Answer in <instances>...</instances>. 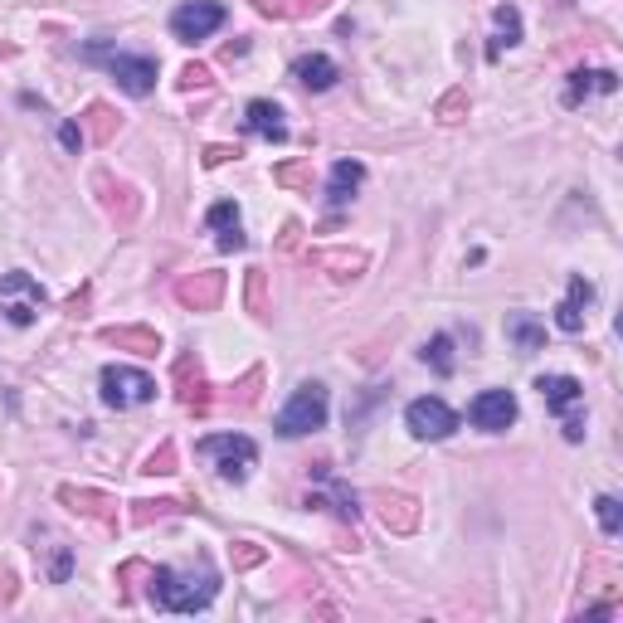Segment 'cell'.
Returning <instances> with one entry per match:
<instances>
[{
  "label": "cell",
  "instance_id": "cell-8",
  "mask_svg": "<svg viewBox=\"0 0 623 623\" xmlns=\"http://www.w3.org/2000/svg\"><path fill=\"white\" fill-rule=\"evenodd\" d=\"M404 424H409V434H414V439L439 443V439H448V434L458 429V414H453L443 400L424 395V400H414L409 409H404Z\"/></svg>",
  "mask_w": 623,
  "mask_h": 623
},
{
  "label": "cell",
  "instance_id": "cell-45",
  "mask_svg": "<svg viewBox=\"0 0 623 623\" xmlns=\"http://www.w3.org/2000/svg\"><path fill=\"white\" fill-rule=\"evenodd\" d=\"M331 0H293V20H307V15H322Z\"/></svg>",
  "mask_w": 623,
  "mask_h": 623
},
{
  "label": "cell",
  "instance_id": "cell-20",
  "mask_svg": "<svg viewBox=\"0 0 623 623\" xmlns=\"http://www.w3.org/2000/svg\"><path fill=\"white\" fill-rule=\"evenodd\" d=\"M293 78L307 93H327L331 83L341 78V69H336V59H327V54H302L293 64Z\"/></svg>",
  "mask_w": 623,
  "mask_h": 623
},
{
  "label": "cell",
  "instance_id": "cell-33",
  "mask_svg": "<svg viewBox=\"0 0 623 623\" xmlns=\"http://www.w3.org/2000/svg\"><path fill=\"white\" fill-rule=\"evenodd\" d=\"M268 560V550L258 546V541H229V565H234V575H244V570H258Z\"/></svg>",
  "mask_w": 623,
  "mask_h": 623
},
{
  "label": "cell",
  "instance_id": "cell-15",
  "mask_svg": "<svg viewBox=\"0 0 623 623\" xmlns=\"http://www.w3.org/2000/svg\"><path fill=\"white\" fill-rule=\"evenodd\" d=\"M59 507H69L74 516H88V521H103V526H117V497H112V492H98V487L64 482V487H59Z\"/></svg>",
  "mask_w": 623,
  "mask_h": 623
},
{
  "label": "cell",
  "instance_id": "cell-24",
  "mask_svg": "<svg viewBox=\"0 0 623 623\" xmlns=\"http://www.w3.org/2000/svg\"><path fill=\"white\" fill-rule=\"evenodd\" d=\"M507 336L516 341L521 356H536V351L546 346V327H541L531 312H507Z\"/></svg>",
  "mask_w": 623,
  "mask_h": 623
},
{
  "label": "cell",
  "instance_id": "cell-46",
  "mask_svg": "<svg viewBox=\"0 0 623 623\" xmlns=\"http://www.w3.org/2000/svg\"><path fill=\"white\" fill-rule=\"evenodd\" d=\"M244 54H249V39H229V44L220 49L224 64H234V59H244Z\"/></svg>",
  "mask_w": 623,
  "mask_h": 623
},
{
  "label": "cell",
  "instance_id": "cell-40",
  "mask_svg": "<svg viewBox=\"0 0 623 623\" xmlns=\"http://www.w3.org/2000/svg\"><path fill=\"white\" fill-rule=\"evenodd\" d=\"M215 244H220V254H239V249H249V239H244V229L239 224H229L215 234Z\"/></svg>",
  "mask_w": 623,
  "mask_h": 623
},
{
  "label": "cell",
  "instance_id": "cell-17",
  "mask_svg": "<svg viewBox=\"0 0 623 623\" xmlns=\"http://www.w3.org/2000/svg\"><path fill=\"white\" fill-rule=\"evenodd\" d=\"M589 307H594V283L575 273V278H570V293H565V302L555 307V327L570 331V336H575V331H585Z\"/></svg>",
  "mask_w": 623,
  "mask_h": 623
},
{
  "label": "cell",
  "instance_id": "cell-13",
  "mask_svg": "<svg viewBox=\"0 0 623 623\" xmlns=\"http://www.w3.org/2000/svg\"><path fill=\"white\" fill-rule=\"evenodd\" d=\"M224 297V273L220 268H200V273H185L176 283V302L185 312H215Z\"/></svg>",
  "mask_w": 623,
  "mask_h": 623
},
{
  "label": "cell",
  "instance_id": "cell-7",
  "mask_svg": "<svg viewBox=\"0 0 623 623\" xmlns=\"http://www.w3.org/2000/svg\"><path fill=\"white\" fill-rule=\"evenodd\" d=\"M93 190H98V205H103V215H108L117 229H132L137 215H142V190L127 181H117L108 171H98L93 176Z\"/></svg>",
  "mask_w": 623,
  "mask_h": 623
},
{
  "label": "cell",
  "instance_id": "cell-11",
  "mask_svg": "<svg viewBox=\"0 0 623 623\" xmlns=\"http://www.w3.org/2000/svg\"><path fill=\"white\" fill-rule=\"evenodd\" d=\"M0 302H10L5 312H10L15 327H30L35 312L44 307V288H39L30 273H5V278H0Z\"/></svg>",
  "mask_w": 623,
  "mask_h": 623
},
{
  "label": "cell",
  "instance_id": "cell-28",
  "mask_svg": "<svg viewBox=\"0 0 623 623\" xmlns=\"http://www.w3.org/2000/svg\"><path fill=\"white\" fill-rule=\"evenodd\" d=\"M468 88H448L439 103H434V117H439L443 127H458V122H468Z\"/></svg>",
  "mask_w": 623,
  "mask_h": 623
},
{
  "label": "cell",
  "instance_id": "cell-5",
  "mask_svg": "<svg viewBox=\"0 0 623 623\" xmlns=\"http://www.w3.org/2000/svg\"><path fill=\"white\" fill-rule=\"evenodd\" d=\"M536 390H541V400H546L550 414H560V419H565V439H570V443L585 439V419L575 414L580 400H585V385H580L575 375H541V380H536Z\"/></svg>",
  "mask_w": 623,
  "mask_h": 623
},
{
  "label": "cell",
  "instance_id": "cell-44",
  "mask_svg": "<svg viewBox=\"0 0 623 623\" xmlns=\"http://www.w3.org/2000/svg\"><path fill=\"white\" fill-rule=\"evenodd\" d=\"M88 302H93V288H78V293L64 302V317H88Z\"/></svg>",
  "mask_w": 623,
  "mask_h": 623
},
{
  "label": "cell",
  "instance_id": "cell-18",
  "mask_svg": "<svg viewBox=\"0 0 623 623\" xmlns=\"http://www.w3.org/2000/svg\"><path fill=\"white\" fill-rule=\"evenodd\" d=\"M244 127L263 137V142H288V122H283V108L278 103H268V98H254L249 108H244Z\"/></svg>",
  "mask_w": 623,
  "mask_h": 623
},
{
  "label": "cell",
  "instance_id": "cell-42",
  "mask_svg": "<svg viewBox=\"0 0 623 623\" xmlns=\"http://www.w3.org/2000/svg\"><path fill=\"white\" fill-rule=\"evenodd\" d=\"M297 244H302V224L288 220V224H283V234H278V244H273V249H278V254H293Z\"/></svg>",
  "mask_w": 623,
  "mask_h": 623
},
{
  "label": "cell",
  "instance_id": "cell-30",
  "mask_svg": "<svg viewBox=\"0 0 623 623\" xmlns=\"http://www.w3.org/2000/svg\"><path fill=\"white\" fill-rule=\"evenodd\" d=\"M244 307L254 312V317H268L273 307H268V273L263 268H249L244 273Z\"/></svg>",
  "mask_w": 623,
  "mask_h": 623
},
{
  "label": "cell",
  "instance_id": "cell-25",
  "mask_svg": "<svg viewBox=\"0 0 623 623\" xmlns=\"http://www.w3.org/2000/svg\"><path fill=\"white\" fill-rule=\"evenodd\" d=\"M361 181H366V166H361V161H336V166H331L327 200L331 205H346V200L361 190Z\"/></svg>",
  "mask_w": 623,
  "mask_h": 623
},
{
  "label": "cell",
  "instance_id": "cell-39",
  "mask_svg": "<svg viewBox=\"0 0 623 623\" xmlns=\"http://www.w3.org/2000/svg\"><path fill=\"white\" fill-rule=\"evenodd\" d=\"M234 156H244L239 147H229V142H215V147H205V156H200V166L205 171H215V166H224V161H234Z\"/></svg>",
  "mask_w": 623,
  "mask_h": 623
},
{
  "label": "cell",
  "instance_id": "cell-23",
  "mask_svg": "<svg viewBox=\"0 0 623 623\" xmlns=\"http://www.w3.org/2000/svg\"><path fill=\"white\" fill-rule=\"evenodd\" d=\"M44 541H49V546L35 541V555H44V580H49V585H64V580L74 575V550L64 546L54 531H44Z\"/></svg>",
  "mask_w": 623,
  "mask_h": 623
},
{
  "label": "cell",
  "instance_id": "cell-1",
  "mask_svg": "<svg viewBox=\"0 0 623 623\" xmlns=\"http://www.w3.org/2000/svg\"><path fill=\"white\" fill-rule=\"evenodd\" d=\"M215 594H220V575L200 560V575L195 570H151V604L161 609V614H200V609H210L215 604Z\"/></svg>",
  "mask_w": 623,
  "mask_h": 623
},
{
  "label": "cell",
  "instance_id": "cell-34",
  "mask_svg": "<svg viewBox=\"0 0 623 623\" xmlns=\"http://www.w3.org/2000/svg\"><path fill=\"white\" fill-rule=\"evenodd\" d=\"M419 356H424V366H434L439 375H453V366H458V361H453V336H434Z\"/></svg>",
  "mask_w": 623,
  "mask_h": 623
},
{
  "label": "cell",
  "instance_id": "cell-43",
  "mask_svg": "<svg viewBox=\"0 0 623 623\" xmlns=\"http://www.w3.org/2000/svg\"><path fill=\"white\" fill-rule=\"evenodd\" d=\"M20 599V585H15V570L0 560V604H15Z\"/></svg>",
  "mask_w": 623,
  "mask_h": 623
},
{
  "label": "cell",
  "instance_id": "cell-26",
  "mask_svg": "<svg viewBox=\"0 0 623 623\" xmlns=\"http://www.w3.org/2000/svg\"><path fill=\"white\" fill-rule=\"evenodd\" d=\"M176 512H190L185 502H176V497H142V502H132V526H156V521H166V516Z\"/></svg>",
  "mask_w": 623,
  "mask_h": 623
},
{
  "label": "cell",
  "instance_id": "cell-41",
  "mask_svg": "<svg viewBox=\"0 0 623 623\" xmlns=\"http://www.w3.org/2000/svg\"><path fill=\"white\" fill-rule=\"evenodd\" d=\"M254 10L263 20H293V0H254Z\"/></svg>",
  "mask_w": 623,
  "mask_h": 623
},
{
  "label": "cell",
  "instance_id": "cell-14",
  "mask_svg": "<svg viewBox=\"0 0 623 623\" xmlns=\"http://www.w3.org/2000/svg\"><path fill=\"white\" fill-rule=\"evenodd\" d=\"M468 419H473L482 434H502L516 424V395L512 390H482L473 404H468Z\"/></svg>",
  "mask_w": 623,
  "mask_h": 623
},
{
  "label": "cell",
  "instance_id": "cell-32",
  "mask_svg": "<svg viewBox=\"0 0 623 623\" xmlns=\"http://www.w3.org/2000/svg\"><path fill=\"white\" fill-rule=\"evenodd\" d=\"M137 473H147V477H171L176 473V443L166 439V443H156L147 458H142V468Z\"/></svg>",
  "mask_w": 623,
  "mask_h": 623
},
{
  "label": "cell",
  "instance_id": "cell-9",
  "mask_svg": "<svg viewBox=\"0 0 623 623\" xmlns=\"http://www.w3.org/2000/svg\"><path fill=\"white\" fill-rule=\"evenodd\" d=\"M171 380H176V400H181L190 414H210L215 395H210V380H205V366H200V356H195V351L176 356Z\"/></svg>",
  "mask_w": 623,
  "mask_h": 623
},
{
  "label": "cell",
  "instance_id": "cell-31",
  "mask_svg": "<svg viewBox=\"0 0 623 623\" xmlns=\"http://www.w3.org/2000/svg\"><path fill=\"white\" fill-rule=\"evenodd\" d=\"M258 390H263V366L244 370L234 385H229V404H239V409H254L258 404Z\"/></svg>",
  "mask_w": 623,
  "mask_h": 623
},
{
  "label": "cell",
  "instance_id": "cell-21",
  "mask_svg": "<svg viewBox=\"0 0 623 623\" xmlns=\"http://www.w3.org/2000/svg\"><path fill=\"white\" fill-rule=\"evenodd\" d=\"M614 88H619V78L609 74V69H575L570 83H565V103H570V108H580L589 93H614Z\"/></svg>",
  "mask_w": 623,
  "mask_h": 623
},
{
  "label": "cell",
  "instance_id": "cell-4",
  "mask_svg": "<svg viewBox=\"0 0 623 623\" xmlns=\"http://www.w3.org/2000/svg\"><path fill=\"white\" fill-rule=\"evenodd\" d=\"M195 453H200V458H210V463H215V473H220L224 482H244L249 468L258 463V443L244 439V434H215V439H200Z\"/></svg>",
  "mask_w": 623,
  "mask_h": 623
},
{
  "label": "cell",
  "instance_id": "cell-29",
  "mask_svg": "<svg viewBox=\"0 0 623 623\" xmlns=\"http://www.w3.org/2000/svg\"><path fill=\"white\" fill-rule=\"evenodd\" d=\"M273 185H283V190H312V161L297 156V161L273 166Z\"/></svg>",
  "mask_w": 623,
  "mask_h": 623
},
{
  "label": "cell",
  "instance_id": "cell-37",
  "mask_svg": "<svg viewBox=\"0 0 623 623\" xmlns=\"http://www.w3.org/2000/svg\"><path fill=\"white\" fill-rule=\"evenodd\" d=\"M215 83V74H210V64H185L181 69V78H176V88L181 93H205Z\"/></svg>",
  "mask_w": 623,
  "mask_h": 623
},
{
  "label": "cell",
  "instance_id": "cell-2",
  "mask_svg": "<svg viewBox=\"0 0 623 623\" xmlns=\"http://www.w3.org/2000/svg\"><path fill=\"white\" fill-rule=\"evenodd\" d=\"M83 59L103 64V69L117 78V88L132 93V98H147L151 88H156V59H151V54H122V49H108V44L93 39V44L83 49Z\"/></svg>",
  "mask_w": 623,
  "mask_h": 623
},
{
  "label": "cell",
  "instance_id": "cell-35",
  "mask_svg": "<svg viewBox=\"0 0 623 623\" xmlns=\"http://www.w3.org/2000/svg\"><path fill=\"white\" fill-rule=\"evenodd\" d=\"M151 570H156V565H147V560H122V565H117V594L132 599V589L142 585V580H151Z\"/></svg>",
  "mask_w": 623,
  "mask_h": 623
},
{
  "label": "cell",
  "instance_id": "cell-6",
  "mask_svg": "<svg viewBox=\"0 0 623 623\" xmlns=\"http://www.w3.org/2000/svg\"><path fill=\"white\" fill-rule=\"evenodd\" d=\"M156 400V380L137 366H108L103 370V404L108 409H137Z\"/></svg>",
  "mask_w": 623,
  "mask_h": 623
},
{
  "label": "cell",
  "instance_id": "cell-22",
  "mask_svg": "<svg viewBox=\"0 0 623 623\" xmlns=\"http://www.w3.org/2000/svg\"><path fill=\"white\" fill-rule=\"evenodd\" d=\"M117 127H122V112L112 108V103H88L83 108V137L93 147H108L112 137H117Z\"/></svg>",
  "mask_w": 623,
  "mask_h": 623
},
{
  "label": "cell",
  "instance_id": "cell-16",
  "mask_svg": "<svg viewBox=\"0 0 623 623\" xmlns=\"http://www.w3.org/2000/svg\"><path fill=\"white\" fill-rule=\"evenodd\" d=\"M307 263L322 268L331 283H356L366 273V249H307Z\"/></svg>",
  "mask_w": 623,
  "mask_h": 623
},
{
  "label": "cell",
  "instance_id": "cell-12",
  "mask_svg": "<svg viewBox=\"0 0 623 623\" xmlns=\"http://www.w3.org/2000/svg\"><path fill=\"white\" fill-rule=\"evenodd\" d=\"M370 507L385 521V531H395V536H414V531H419V516H424L409 492H390V487L370 492Z\"/></svg>",
  "mask_w": 623,
  "mask_h": 623
},
{
  "label": "cell",
  "instance_id": "cell-36",
  "mask_svg": "<svg viewBox=\"0 0 623 623\" xmlns=\"http://www.w3.org/2000/svg\"><path fill=\"white\" fill-rule=\"evenodd\" d=\"M594 516H599L604 536H619V531H623V507H619V497H599V502H594Z\"/></svg>",
  "mask_w": 623,
  "mask_h": 623
},
{
  "label": "cell",
  "instance_id": "cell-10",
  "mask_svg": "<svg viewBox=\"0 0 623 623\" xmlns=\"http://www.w3.org/2000/svg\"><path fill=\"white\" fill-rule=\"evenodd\" d=\"M220 25H224V5H215V0H190V5H181L171 15V35L181 44H200V39L215 35Z\"/></svg>",
  "mask_w": 623,
  "mask_h": 623
},
{
  "label": "cell",
  "instance_id": "cell-3",
  "mask_svg": "<svg viewBox=\"0 0 623 623\" xmlns=\"http://www.w3.org/2000/svg\"><path fill=\"white\" fill-rule=\"evenodd\" d=\"M327 414H331L327 385L307 380V385H297V395L288 400V409L278 414V434H283V439H302V434H317V429H327Z\"/></svg>",
  "mask_w": 623,
  "mask_h": 623
},
{
  "label": "cell",
  "instance_id": "cell-19",
  "mask_svg": "<svg viewBox=\"0 0 623 623\" xmlns=\"http://www.w3.org/2000/svg\"><path fill=\"white\" fill-rule=\"evenodd\" d=\"M98 341H103V346H117V351H132V356H156V351H161V336L151 327H103Z\"/></svg>",
  "mask_w": 623,
  "mask_h": 623
},
{
  "label": "cell",
  "instance_id": "cell-38",
  "mask_svg": "<svg viewBox=\"0 0 623 623\" xmlns=\"http://www.w3.org/2000/svg\"><path fill=\"white\" fill-rule=\"evenodd\" d=\"M205 224H210L215 234H220V229H229V224H239V205H234V200H220V205L205 215Z\"/></svg>",
  "mask_w": 623,
  "mask_h": 623
},
{
  "label": "cell",
  "instance_id": "cell-27",
  "mask_svg": "<svg viewBox=\"0 0 623 623\" xmlns=\"http://www.w3.org/2000/svg\"><path fill=\"white\" fill-rule=\"evenodd\" d=\"M521 44V15L516 5H497V39L487 44V59H502V49Z\"/></svg>",
  "mask_w": 623,
  "mask_h": 623
},
{
  "label": "cell",
  "instance_id": "cell-47",
  "mask_svg": "<svg viewBox=\"0 0 623 623\" xmlns=\"http://www.w3.org/2000/svg\"><path fill=\"white\" fill-rule=\"evenodd\" d=\"M59 142H64L69 151H83V132H78L74 122H64V127H59Z\"/></svg>",
  "mask_w": 623,
  "mask_h": 623
}]
</instances>
